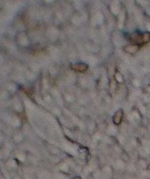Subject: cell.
<instances>
[{"instance_id":"6da1fadb","label":"cell","mask_w":150,"mask_h":179,"mask_svg":"<svg viewBox=\"0 0 150 179\" xmlns=\"http://www.w3.org/2000/svg\"><path fill=\"white\" fill-rule=\"evenodd\" d=\"M122 117H123V112L121 110H117L115 113V115H114V118H113V122L115 123L116 125H119L121 123V121H122Z\"/></svg>"},{"instance_id":"7a4b0ae2","label":"cell","mask_w":150,"mask_h":179,"mask_svg":"<svg viewBox=\"0 0 150 179\" xmlns=\"http://www.w3.org/2000/svg\"><path fill=\"white\" fill-rule=\"evenodd\" d=\"M72 69L77 72H85L87 70V66L85 63H75L72 64Z\"/></svg>"},{"instance_id":"3957f363","label":"cell","mask_w":150,"mask_h":179,"mask_svg":"<svg viewBox=\"0 0 150 179\" xmlns=\"http://www.w3.org/2000/svg\"><path fill=\"white\" fill-rule=\"evenodd\" d=\"M73 179H81V177H78V176H77V177H74Z\"/></svg>"},{"instance_id":"277c9868","label":"cell","mask_w":150,"mask_h":179,"mask_svg":"<svg viewBox=\"0 0 150 179\" xmlns=\"http://www.w3.org/2000/svg\"><path fill=\"white\" fill-rule=\"evenodd\" d=\"M148 169H149V171H150V164L148 165Z\"/></svg>"}]
</instances>
